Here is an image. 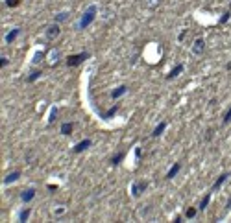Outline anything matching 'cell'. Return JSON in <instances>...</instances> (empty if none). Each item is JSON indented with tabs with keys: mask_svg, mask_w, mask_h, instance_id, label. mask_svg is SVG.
<instances>
[{
	"mask_svg": "<svg viewBox=\"0 0 231 223\" xmlns=\"http://www.w3.org/2000/svg\"><path fill=\"white\" fill-rule=\"evenodd\" d=\"M39 76H41V72L37 70V72H34V74H30V76H28V81H35Z\"/></svg>",
	"mask_w": 231,
	"mask_h": 223,
	"instance_id": "obj_21",
	"label": "cell"
},
{
	"mask_svg": "<svg viewBox=\"0 0 231 223\" xmlns=\"http://www.w3.org/2000/svg\"><path fill=\"white\" fill-rule=\"evenodd\" d=\"M87 57H89V54H87V52H81V54H78V56H69V57H67V65H69V67H76V65H80L81 61H85Z\"/></svg>",
	"mask_w": 231,
	"mask_h": 223,
	"instance_id": "obj_2",
	"label": "cell"
},
{
	"mask_svg": "<svg viewBox=\"0 0 231 223\" xmlns=\"http://www.w3.org/2000/svg\"><path fill=\"white\" fill-rule=\"evenodd\" d=\"M157 2H159V0H148V6L153 7V6H157Z\"/></svg>",
	"mask_w": 231,
	"mask_h": 223,
	"instance_id": "obj_29",
	"label": "cell"
},
{
	"mask_svg": "<svg viewBox=\"0 0 231 223\" xmlns=\"http://www.w3.org/2000/svg\"><path fill=\"white\" fill-rule=\"evenodd\" d=\"M203 50H205V41L200 37V39H196L194 41V44H192V52L196 56H200V54H203Z\"/></svg>",
	"mask_w": 231,
	"mask_h": 223,
	"instance_id": "obj_3",
	"label": "cell"
},
{
	"mask_svg": "<svg viewBox=\"0 0 231 223\" xmlns=\"http://www.w3.org/2000/svg\"><path fill=\"white\" fill-rule=\"evenodd\" d=\"M194 216H196V208H192V207L187 208V218H194Z\"/></svg>",
	"mask_w": 231,
	"mask_h": 223,
	"instance_id": "obj_23",
	"label": "cell"
},
{
	"mask_svg": "<svg viewBox=\"0 0 231 223\" xmlns=\"http://www.w3.org/2000/svg\"><path fill=\"white\" fill-rule=\"evenodd\" d=\"M34 197H35V190L34 188H28V190H24V192L20 194V199H22L24 203H30Z\"/></svg>",
	"mask_w": 231,
	"mask_h": 223,
	"instance_id": "obj_5",
	"label": "cell"
},
{
	"mask_svg": "<svg viewBox=\"0 0 231 223\" xmlns=\"http://www.w3.org/2000/svg\"><path fill=\"white\" fill-rule=\"evenodd\" d=\"M164 129H167V122H161L157 127H155V129H153V133H152V136H159Z\"/></svg>",
	"mask_w": 231,
	"mask_h": 223,
	"instance_id": "obj_13",
	"label": "cell"
},
{
	"mask_svg": "<svg viewBox=\"0 0 231 223\" xmlns=\"http://www.w3.org/2000/svg\"><path fill=\"white\" fill-rule=\"evenodd\" d=\"M56 59H58V50H52V56H50V65H56Z\"/></svg>",
	"mask_w": 231,
	"mask_h": 223,
	"instance_id": "obj_20",
	"label": "cell"
},
{
	"mask_svg": "<svg viewBox=\"0 0 231 223\" xmlns=\"http://www.w3.org/2000/svg\"><path fill=\"white\" fill-rule=\"evenodd\" d=\"M72 129H74L72 124H63V125H61V133H63V135H70Z\"/></svg>",
	"mask_w": 231,
	"mask_h": 223,
	"instance_id": "obj_15",
	"label": "cell"
},
{
	"mask_svg": "<svg viewBox=\"0 0 231 223\" xmlns=\"http://www.w3.org/2000/svg\"><path fill=\"white\" fill-rule=\"evenodd\" d=\"M19 177H20V172H13V173H9V175L4 179V183H6V184H11L13 181H17Z\"/></svg>",
	"mask_w": 231,
	"mask_h": 223,
	"instance_id": "obj_11",
	"label": "cell"
},
{
	"mask_svg": "<svg viewBox=\"0 0 231 223\" xmlns=\"http://www.w3.org/2000/svg\"><path fill=\"white\" fill-rule=\"evenodd\" d=\"M59 31H61V30H59V26H58V24H54V26H50V28L46 30V37H48V39H56V37L59 35Z\"/></svg>",
	"mask_w": 231,
	"mask_h": 223,
	"instance_id": "obj_7",
	"label": "cell"
},
{
	"mask_svg": "<svg viewBox=\"0 0 231 223\" xmlns=\"http://www.w3.org/2000/svg\"><path fill=\"white\" fill-rule=\"evenodd\" d=\"M146 186H148V183H135L133 186H131V194H133V196H141L146 190Z\"/></svg>",
	"mask_w": 231,
	"mask_h": 223,
	"instance_id": "obj_4",
	"label": "cell"
},
{
	"mask_svg": "<svg viewBox=\"0 0 231 223\" xmlns=\"http://www.w3.org/2000/svg\"><path fill=\"white\" fill-rule=\"evenodd\" d=\"M229 7H231V4H229Z\"/></svg>",
	"mask_w": 231,
	"mask_h": 223,
	"instance_id": "obj_31",
	"label": "cell"
},
{
	"mask_svg": "<svg viewBox=\"0 0 231 223\" xmlns=\"http://www.w3.org/2000/svg\"><path fill=\"white\" fill-rule=\"evenodd\" d=\"M183 70V65H178V67H174L172 68V72H168V76H167V79H174L176 76H178V74Z\"/></svg>",
	"mask_w": 231,
	"mask_h": 223,
	"instance_id": "obj_12",
	"label": "cell"
},
{
	"mask_svg": "<svg viewBox=\"0 0 231 223\" xmlns=\"http://www.w3.org/2000/svg\"><path fill=\"white\" fill-rule=\"evenodd\" d=\"M94 17H96V7H94V6L87 7V9H85V13L81 15V20H80L78 28H80V30H85V28H87V26H89L93 20H94Z\"/></svg>",
	"mask_w": 231,
	"mask_h": 223,
	"instance_id": "obj_1",
	"label": "cell"
},
{
	"mask_svg": "<svg viewBox=\"0 0 231 223\" xmlns=\"http://www.w3.org/2000/svg\"><path fill=\"white\" fill-rule=\"evenodd\" d=\"M126 90H128V89H126V85H122V87H118V89H115V90L111 92V96H113V98H118V96H122Z\"/></svg>",
	"mask_w": 231,
	"mask_h": 223,
	"instance_id": "obj_14",
	"label": "cell"
},
{
	"mask_svg": "<svg viewBox=\"0 0 231 223\" xmlns=\"http://www.w3.org/2000/svg\"><path fill=\"white\" fill-rule=\"evenodd\" d=\"M19 2H20V0H6V6L7 7H17Z\"/></svg>",
	"mask_w": 231,
	"mask_h": 223,
	"instance_id": "obj_19",
	"label": "cell"
},
{
	"mask_svg": "<svg viewBox=\"0 0 231 223\" xmlns=\"http://www.w3.org/2000/svg\"><path fill=\"white\" fill-rule=\"evenodd\" d=\"M56 113H58V109H52V114H50V120H48L50 124H52L54 120H56Z\"/></svg>",
	"mask_w": 231,
	"mask_h": 223,
	"instance_id": "obj_27",
	"label": "cell"
},
{
	"mask_svg": "<svg viewBox=\"0 0 231 223\" xmlns=\"http://www.w3.org/2000/svg\"><path fill=\"white\" fill-rule=\"evenodd\" d=\"M209 201H211V194H207V196L202 199V203H200V210H203V208L209 205Z\"/></svg>",
	"mask_w": 231,
	"mask_h": 223,
	"instance_id": "obj_16",
	"label": "cell"
},
{
	"mask_svg": "<svg viewBox=\"0 0 231 223\" xmlns=\"http://www.w3.org/2000/svg\"><path fill=\"white\" fill-rule=\"evenodd\" d=\"M229 120H231V107H229V111L224 114V122H229Z\"/></svg>",
	"mask_w": 231,
	"mask_h": 223,
	"instance_id": "obj_26",
	"label": "cell"
},
{
	"mask_svg": "<svg viewBox=\"0 0 231 223\" xmlns=\"http://www.w3.org/2000/svg\"><path fill=\"white\" fill-rule=\"evenodd\" d=\"M41 57H43V54H35V57H34V63H39V61H41Z\"/></svg>",
	"mask_w": 231,
	"mask_h": 223,
	"instance_id": "obj_28",
	"label": "cell"
},
{
	"mask_svg": "<svg viewBox=\"0 0 231 223\" xmlns=\"http://www.w3.org/2000/svg\"><path fill=\"white\" fill-rule=\"evenodd\" d=\"M20 33V30L19 28H15V30H11V31H9V33L6 35V42H7V44H9V42H13L15 39H17V35Z\"/></svg>",
	"mask_w": 231,
	"mask_h": 223,
	"instance_id": "obj_8",
	"label": "cell"
},
{
	"mask_svg": "<svg viewBox=\"0 0 231 223\" xmlns=\"http://www.w3.org/2000/svg\"><path fill=\"white\" fill-rule=\"evenodd\" d=\"M122 159H124V153H118V155H115V157L111 159V164H113V166H117L120 161H122Z\"/></svg>",
	"mask_w": 231,
	"mask_h": 223,
	"instance_id": "obj_17",
	"label": "cell"
},
{
	"mask_svg": "<svg viewBox=\"0 0 231 223\" xmlns=\"http://www.w3.org/2000/svg\"><path fill=\"white\" fill-rule=\"evenodd\" d=\"M6 65H7V59L2 57V59H0V67H6Z\"/></svg>",
	"mask_w": 231,
	"mask_h": 223,
	"instance_id": "obj_30",
	"label": "cell"
},
{
	"mask_svg": "<svg viewBox=\"0 0 231 223\" xmlns=\"http://www.w3.org/2000/svg\"><path fill=\"white\" fill-rule=\"evenodd\" d=\"M28 216H30V208H24L22 212H20V216H19V219H20V221L24 223V221L28 219Z\"/></svg>",
	"mask_w": 231,
	"mask_h": 223,
	"instance_id": "obj_18",
	"label": "cell"
},
{
	"mask_svg": "<svg viewBox=\"0 0 231 223\" xmlns=\"http://www.w3.org/2000/svg\"><path fill=\"white\" fill-rule=\"evenodd\" d=\"M91 144H93V142H91L89 139H87V140H81L80 144H76V146H74V153H81V151H85Z\"/></svg>",
	"mask_w": 231,
	"mask_h": 223,
	"instance_id": "obj_6",
	"label": "cell"
},
{
	"mask_svg": "<svg viewBox=\"0 0 231 223\" xmlns=\"http://www.w3.org/2000/svg\"><path fill=\"white\" fill-rule=\"evenodd\" d=\"M117 109H118V107H113V109H109V111H107V113H105L104 116H105V118H111V116H113V114L117 113Z\"/></svg>",
	"mask_w": 231,
	"mask_h": 223,
	"instance_id": "obj_24",
	"label": "cell"
},
{
	"mask_svg": "<svg viewBox=\"0 0 231 223\" xmlns=\"http://www.w3.org/2000/svg\"><path fill=\"white\" fill-rule=\"evenodd\" d=\"M67 17H69V13H59V15H56V20L61 22V20H67Z\"/></svg>",
	"mask_w": 231,
	"mask_h": 223,
	"instance_id": "obj_22",
	"label": "cell"
},
{
	"mask_svg": "<svg viewBox=\"0 0 231 223\" xmlns=\"http://www.w3.org/2000/svg\"><path fill=\"white\" fill-rule=\"evenodd\" d=\"M179 168H181V164H179V162H176V164H174V166L170 168V172L167 173V179H172V177H176V175H178Z\"/></svg>",
	"mask_w": 231,
	"mask_h": 223,
	"instance_id": "obj_9",
	"label": "cell"
},
{
	"mask_svg": "<svg viewBox=\"0 0 231 223\" xmlns=\"http://www.w3.org/2000/svg\"><path fill=\"white\" fill-rule=\"evenodd\" d=\"M227 177H229V173H222V175H220V177L216 179V181H215V184H213V190H218L220 186H222V183L226 181Z\"/></svg>",
	"mask_w": 231,
	"mask_h": 223,
	"instance_id": "obj_10",
	"label": "cell"
},
{
	"mask_svg": "<svg viewBox=\"0 0 231 223\" xmlns=\"http://www.w3.org/2000/svg\"><path fill=\"white\" fill-rule=\"evenodd\" d=\"M227 20H229V13H224V15H222V19H220V24L227 22Z\"/></svg>",
	"mask_w": 231,
	"mask_h": 223,
	"instance_id": "obj_25",
	"label": "cell"
}]
</instances>
